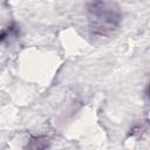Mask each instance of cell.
<instances>
[{
  "label": "cell",
  "instance_id": "obj_1",
  "mask_svg": "<svg viewBox=\"0 0 150 150\" xmlns=\"http://www.w3.org/2000/svg\"><path fill=\"white\" fill-rule=\"evenodd\" d=\"M90 28L95 34L105 35L112 32L121 21L118 8L107 0H91L88 5Z\"/></svg>",
  "mask_w": 150,
  "mask_h": 150
}]
</instances>
